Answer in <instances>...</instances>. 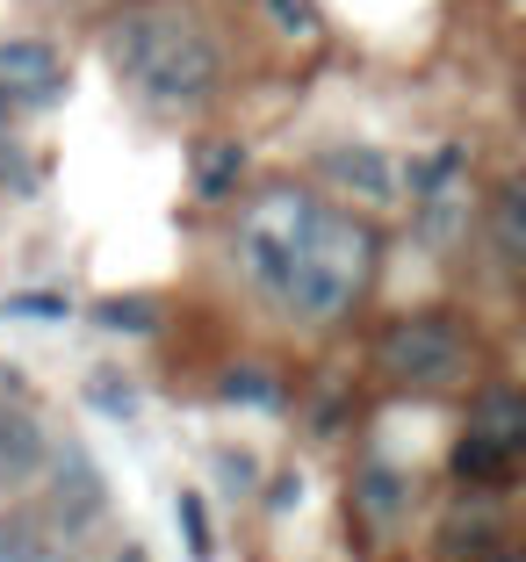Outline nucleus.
Masks as SVG:
<instances>
[{
  "mask_svg": "<svg viewBox=\"0 0 526 562\" xmlns=\"http://www.w3.org/2000/svg\"><path fill=\"white\" fill-rule=\"evenodd\" d=\"M505 447L497 440H483V432H469V440L455 447V476H469V483H491V476H505Z\"/></svg>",
  "mask_w": 526,
  "mask_h": 562,
  "instance_id": "nucleus-16",
  "label": "nucleus"
},
{
  "mask_svg": "<svg viewBox=\"0 0 526 562\" xmlns=\"http://www.w3.org/2000/svg\"><path fill=\"white\" fill-rule=\"evenodd\" d=\"M267 22H275L281 36H296V44H311L317 36V0H267Z\"/></svg>",
  "mask_w": 526,
  "mask_h": 562,
  "instance_id": "nucleus-19",
  "label": "nucleus"
},
{
  "mask_svg": "<svg viewBox=\"0 0 526 562\" xmlns=\"http://www.w3.org/2000/svg\"><path fill=\"white\" fill-rule=\"evenodd\" d=\"M101 497H109V483H101L94 454L87 447H51V513H58V527L101 519Z\"/></svg>",
  "mask_w": 526,
  "mask_h": 562,
  "instance_id": "nucleus-7",
  "label": "nucleus"
},
{
  "mask_svg": "<svg viewBox=\"0 0 526 562\" xmlns=\"http://www.w3.org/2000/svg\"><path fill=\"white\" fill-rule=\"evenodd\" d=\"M317 216L325 210H317L303 188H267V195L238 216V267H246V281L260 296L281 303V289H289V274H296L303 246H311V232H317Z\"/></svg>",
  "mask_w": 526,
  "mask_h": 562,
  "instance_id": "nucleus-3",
  "label": "nucleus"
},
{
  "mask_svg": "<svg viewBox=\"0 0 526 562\" xmlns=\"http://www.w3.org/2000/svg\"><path fill=\"white\" fill-rule=\"evenodd\" d=\"M94 325L101 331H152L159 325V296H101Z\"/></svg>",
  "mask_w": 526,
  "mask_h": 562,
  "instance_id": "nucleus-13",
  "label": "nucleus"
},
{
  "mask_svg": "<svg viewBox=\"0 0 526 562\" xmlns=\"http://www.w3.org/2000/svg\"><path fill=\"white\" fill-rule=\"evenodd\" d=\"M289 505H303V476H275L267 483V513H289Z\"/></svg>",
  "mask_w": 526,
  "mask_h": 562,
  "instance_id": "nucleus-24",
  "label": "nucleus"
},
{
  "mask_svg": "<svg viewBox=\"0 0 526 562\" xmlns=\"http://www.w3.org/2000/svg\"><path fill=\"white\" fill-rule=\"evenodd\" d=\"M412 210L426 238L461 232V216H469V159H461V145H440L426 166H412Z\"/></svg>",
  "mask_w": 526,
  "mask_h": 562,
  "instance_id": "nucleus-5",
  "label": "nucleus"
},
{
  "mask_svg": "<svg viewBox=\"0 0 526 562\" xmlns=\"http://www.w3.org/2000/svg\"><path fill=\"white\" fill-rule=\"evenodd\" d=\"M123 562H152V555H145V548H123Z\"/></svg>",
  "mask_w": 526,
  "mask_h": 562,
  "instance_id": "nucleus-25",
  "label": "nucleus"
},
{
  "mask_svg": "<svg viewBox=\"0 0 526 562\" xmlns=\"http://www.w3.org/2000/svg\"><path fill=\"white\" fill-rule=\"evenodd\" d=\"M72 303L51 296V289H15V296H0V317H30V325H66Z\"/></svg>",
  "mask_w": 526,
  "mask_h": 562,
  "instance_id": "nucleus-17",
  "label": "nucleus"
},
{
  "mask_svg": "<svg viewBox=\"0 0 526 562\" xmlns=\"http://www.w3.org/2000/svg\"><path fill=\"white\" fill-rule=\"evenodd\" d=\"M325 181L339 188V195H354V202H396L404 173H396V159L376 151V145H332L325 151Z\"/></svg>",
  "mask_w": 526,
  "mask_h": 562,
  "instance_id": "nucleus-8",
  "label": "nucleus"
},
{
  "mask_svg": "<svg viewBox=\"0 0 526 562\" xmlns=\"http://www.w3.org/2000/svg\"><path fill=\"white\" fill-rule=\"evenodd\" d=\"M174 527H181V541H188V555H195V562H210V555H216V533H210V505H202L195 491H181V497H174Z\"/></svg>",
  "mask_w": 526,
  "mask_h": 562,
  "instance_id": "nucleus-15",
  "label": "nucleus"
},
{
  "mask_svg": "<svg viewBox=\"0 0 526 562\" xmlns=\"http://www.w3.org/2000/svg\"><path fill=\"white\" fill-rule=\"evenodd\" d=\"M519 181H505V188H497V260H505V267H519Z\"/></svg>",
  "mask_w": 526,
  "mask_h": 562,
  "instance_id": "nucleus-18",
  "label": "nucleus"
},
{
  "mask_svg": "<svg viewBox=\"0 0 526 562\" xmlns=\"http://www.w3.org/2000/svg\"><path fill=\"white\" fill-rule=\"evenodd\" d=\"M382 375L396 390H455L461 368H469V339H461L447 317H396L376 347Z\"/></svg>",
  "mask_w": 526,
  "mask_h": 562,
  "instance_id": "nucleus-4",
  "label": "nucleus"
},
{
  "mask_svg": "<svg viewBox=\"0 0 526 562\" xmlns=\"http://www.w3.org/2000/svg\"><path fill=\"white\" fill-rule=\"evenodd\" d=\"M404 497H412V483L376 462V469H361V483H354V513H361L376 533H390L396 519H404Z\"/></svg>",
  "mask_w": 526,
  "mask_h": 562,
  "instance_id": "nucleus-9",
  "label": "nucleus"
},
{
  "mask_svg": "<svg viewBox=\"0 0 526 562\" xmlns=\"http://www.w3.org/2000/svg\"><path fill=\"white\" fill-rule=\"evenodd\" d=\"M109 66L152 116H195L216 94V44L202 36L195 15L159 8V0L123 8L109 22Z\"/></svg>",
  "mask_w": 526,
  "mask_h": 562,
  "instance_id": "nucleus-1",
  "label": "nucleus"
},
{
  "mask_svg": "<svg viewBox=\"0 0 526 562\" xmlns=\"http://www.w3.org/2000/svg\"><path fill=\"white\" fill-rule=\"evenodd\" d=\"M469 432L497 440L505 454H519V440H526V404L512 397V390H483V397H477V426H469Z\"/></svg>",
  "mask_w": 526,
  "mask_h": 562,
  "instance_id": "nucleus-10",
  "label": "nucleus"
},
{
  "mask_svg": "<svg viewBox=\"0 0 526 562\" xmlns=\"http://www.w3.org/2000/svg\"><path fill=\"white\" fill-rule=\"evenodd\" d=\"M368 274H376V232H368L361 216H317L311 246H303L296 274H289V289H281V303L296 317H311V325H325V317L354 311V296L368 289Z\"/></svg>",
  "mask_w": 526,
  "mask_h": 562,
  "instance_id": "nucleus-2",
  "label": "nucleus"
},
{
  "mask_svg": "<svg viewBox=\"0 0 526 562\" xmlns=\"http://www.w3.org/2000/svg\"><path fill=\"white\" fill-rule=\"evenodd\" d=\"M87 404H94L101 418H115V426H131L137 418V382L115 375V368H87Z\"/></svg>",
  "mask_w": 526,
  "mask_h": 562,
  "instance_id": "nucleus-12",
  "label": "nucleus"
},
{
  "mask_svg": "<svg viewBox=\"0 0 526 562\" xmlns=\"http://www.w3.org/2000/svg\"><path fill=\"white\" fill-rule=\"evenodd\" d=\"M224 404H260V412H275V382H267L260 375V368H231V375H224Z\"/></svg>",
  "mask_w": 526,
  "mask_h": 562,
  "instance_id": "nucleus-20",
  "label": "nucleus"
},
{
  "mask_svg": "<svg viewBox=\"0 0 526 562\" xmlns=\"http://www.w3.org/2000/svg\"><path fill=\"white\" fill-rule=\"evenodd\" d=\"M238 173H246V151H238V145H202L195 151V188H202V195L238 188Z\"/></svg>",
  "mask_w": 526,
  "mask_h": 562,
  "instance_id": "nucleus-14",
  "label": "nucleus"
},
{
  "mask_svg": "<svg viewBox=\"0 0 526 562\" xmlns=\"http://www.w3.org/2000/svg\"><path fill=\"white\" fill-rule=\"evenodd\" d=\"M447 541H491V513H455V519H447Z\"/></svg>",
  "mask_w": 526,
  "mask_h": 562,
  "instance_id": "nucleus-22",
  "label": "nucleus"
},
{
  "mask_svg": "<svg viewBox=\"0 0 526 562\" xmlns=\"http://www.w3.org/2000/svg\"><path fill=\"white\" fill-rule=\"evenodd\" d=\"M36 454H44V440H36V418H30V404L15 397V412H0V469H8V476H22Z\"/></svg>",
  "mask_w": 526,
  "mask_h": 562,
  "instance_id": "nucleus-11",
  "label": "nucleus"
},
{
  "mask_svg": "<svg viewBox=\"0 0 526 562\" xmlns=\"http://www.w3.org/2000/svg\"><path fill=\"white\" fill-rule=\"evenodd\" d=\"M66 101V58L36 36L0 44V109H58Z\"/></svg>",
  "mask_w": 526,
  "mask_h": 562,
  "instance_id": "nucleus-6",
  "label": "nucleus"
},
{
  "mask_svg": "<svg viewBox=\"0 0 526 562\" xmlns=\"http://www.w3.org/2000/svg\"><path fill=\"white\" fill-rule=\"evenodd\" d=\"M483 562H519V555H505V548H497V555H483Z\"/></svg>",
  "mask_w": 526,
  "mask_h": 562,
  "instance_id": "nucleus-26",
  "label": "nucleus"
},
{
  "mask_svg": "<svg viewBox=\"0 0 526 562\" xmlns=\"http://www.w3.org/2000/svg\"><path fill=\"white\" fill-rule=\"evenodd\" d=\"M216 476H224L231 491H246V483L260 476V469H253V454H216Z\"/></svg>",
  "mask_w": 526,
  "mask_h": 562,
  "instance_id": "nucleus-23",
  "label": "nucleus"
},
{
  "mask_svg": "<svg viewBox=\"0 0 526 562\" xmlns=\"http://www.w3.org/2000/svg\"><path fill=\"white\" fill-rule=\"evenodd\" d=\"M0 562H66V555L51 541H36V533H8V541H0Z\"/></svg>",
  "mask_w": 526,
  "mask_h": 562,
  "instance_id": "nucleus-21",
  "label": "nucleus"
}]
</instances>
